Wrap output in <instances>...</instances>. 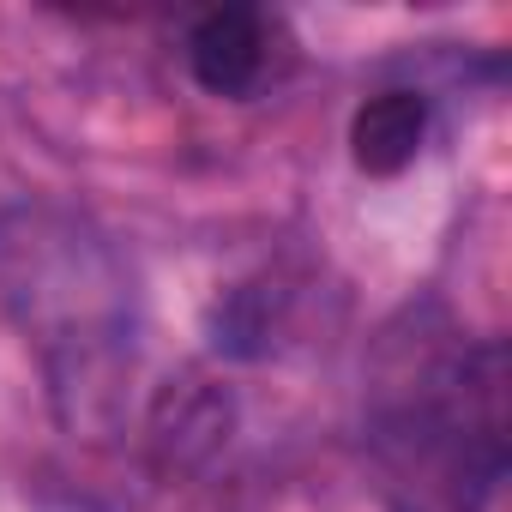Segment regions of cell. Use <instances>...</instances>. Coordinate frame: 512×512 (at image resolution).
Returning a JSON list of instances; mask_svg holds the SVG:
<instances>
[{
	"mask_svg": "<svg viewBox=\"0 0 512 512\" xmlns=\"http://www.w3.org/2000/svg\"><path fill=\"white\" fill-rule=\"evenodd\" d=\"M0 308L37 344L67 428H103L133 374V278L79 217L19 205L0 217Z\"/></svg>",
	"mask_w": 512,
	"mask_h": 512,
	"instance_id": "cell-1",
	"label": "cell"
},
{
	"mask_svg": "<svg viewBox=\"0 0 512 512\" xmlns=\"http://www.w3.org/2000/svg\"><path fill=\"white\" fill-rule=\"evenodd\" d=\"M368 446L392 512H482L506 476V350L482 338L428 356L404 392L380 398Z\"/></svg>",
	"mask_w": 512,
	"mask_h": 512,
	"instance_id": "cell-2",
	"label": "cell"
},
{
	"mask_svg": "<svg viewBox=\"0 0 512 512\" xmlns=\"http://www.w3.org/2000/svg\"><path fill=\"white\" fill-rule=\"evenodd\" d=\"M187 67L211 97H247L272 67V19L260 7H211L187 31Z\"/></svg>",
	"mask_w": 512,
	"mask_h": 512,
	"instance_id": "cell-3",
	"label": "cell"
},
{
	"mask_svg": "<svg viewBox=\"0 0 512 512\" xmlns=\"http://www.w3.org/2000/svg\"><path fill=\"white\" fill-rule=\"evenodd\" d=\"M428 145V97L422 91H374L350 115V157L362 175H404Z\"/></svg>",
	"mask_w": 512,
	"mask_h": 512,
	"instance_id": "cell-4",
	"label": "cell"
},
{
	"mask_svg": "<svg viewBox=\"0 0 512 512\" xmlns=\"http://www.w3.org/2000/svg\"><path fill=\"white\" fill-rule=\"evenodd\" d=\"M229 422H235V410H229V392H217V386H205V380H181V386H169L163 398H157V446L169 452V458H181V464H199L205 452H217L223 440H229Z\"/></svg>",
	"mask_w": 512,
	"mask_h": 512,
	"instance_id": "cell-5",
	"label": "cell"
},
{
	"mask_svg": "<svg viewBox=\"0 0 512 512\" xmlns=\"http://www.w3.org/2000/svg\"><path fill=\"white\" fill-rule=\"evenodd\" d=\"M272 332H278V302H272L266 284H235L205 314V338L229 362H260V356H272V344H278Z\"/></svg>",
	"mask_w": 512,
	"mask_h": 512,
	"instance_id": "cell-6",
	"label": "cell"
}]
</instances>
